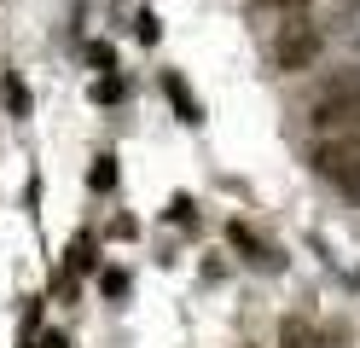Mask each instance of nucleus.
<instances>
[{
  "label": "nucleus",
  "mask_w": 360,
  "mask_h": 348,
  "mask_svg": "<svg viewBox=\"0 0 360 348\" xmlns=\"http://www.w3.org/2000/svg\"><path fill=\"white\" fill-rule=\"evenodd\" d=\"M320 46H326V35H320V23H308V18H290L285 30H279V41H274V64L285 70H308L314 58H320Z\"/></svg>",
  "instance_id": "nucleus-2"
},
{
  "label": "nucleus",
  "mask_w": 360,
  "mask_h": 348,
  "mask_svg": "<svg viewBox=\"0 0 360 348\" xmlns=\"http://www.w3.org/2000/svg\"><path fill=\"white\" fill-rule=\"evenodd\" d=\"M134 23H140V41H157V18H151V12H140Z\"/></svg>",
  "instance_id": "nucleus-5"
},
{
  "label": "nucleus",
  "mask_w": 360,
  "mask_h": 348,
  "mask_svg": "<svg viewBox=\"0 0 360 348\" xmlns=\"http://www.w3.org/2000/svg\"><path fill=\"white\" fill-rule=\"evenodd\" d=\"M314 128H360V70L326 82V93L314 99Z\"/></svg>",
  "instance_id": "nucleus-1"
},
{
  "label": "nucleus",
  "mask_w": 360,
  "mask_h": 348,
  "mask_svg": "<svg viewBox=\"0 0 360 348\" xmlns=\"http://www.w3.org/2000/svg\"><path fill=\"white\" fill-rule=\"evenodd\" d=\"M279 342H285V348H314V331H308L302 319H290L285 331H279Z\"/></svg>",
  "instance_id": "nucleus-4"
},
{
  "label": "nucleus",
  "mask_w": 360,
  "mask_h": 348,
  "mask_svg": "<svg viewBox=\"0 0 360 348\" xmlns=\"http://www.w3.org/2000/svg\"><path fill=\"white\" fill-rule=\"evenodd\" d=\"M314 169H320L326 180H337L349 198H360V134H349V139H326V146L314 151Z\"/></svg>",
  "instance_id": "nucleus-3"
},
{
  "label": "nucleus",
  "mask_w": 360,
  "mask_h": 348,
  "mask_svg": "<svg viewBox=\"0 0 360 348\" xmlns=\"http://www.w3.org/2000/svg\"><path fill=\"white\" fill-rule=\"evenodd\" d=\"M256 6H290V12H302L308 0H256Z\"/></svg>",
  "instance_id": "nucleus-6"
}]
</instances>
